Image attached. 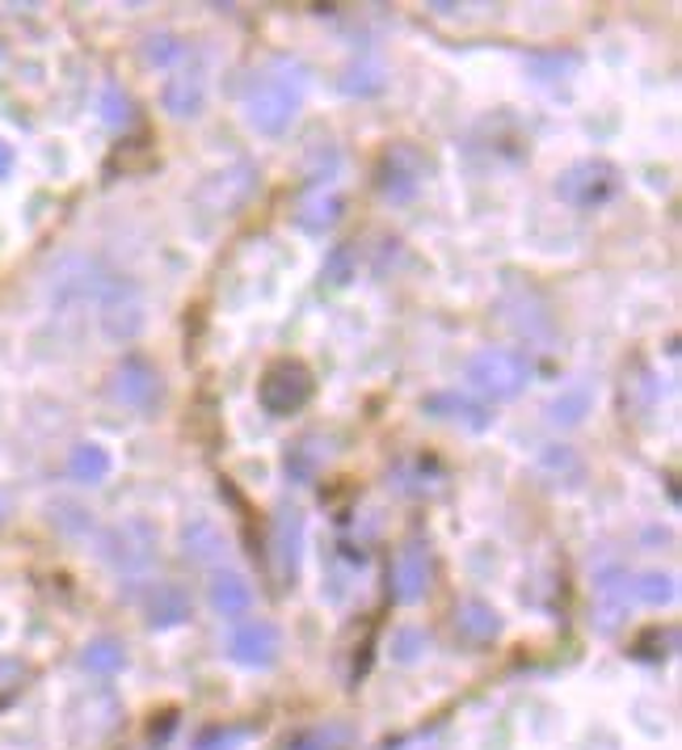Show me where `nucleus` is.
<instances>
[{"label": "nucleus", "mask_w": 682, "mask_h": 750, "mask_svg": "<svg viewBox=\"0 0 682 750\" xmlns=\"http://www.w3.org/2000/svg\"><path fill=\"white\" fill-rule=\"evenodd\" d=\"M304 88H308V72L300 64H274L270 72H262L244 93L249 127L262 135H283L304 106Z\"/></svg>", "instance_id": "nucleus-1"}, {"label": "nucleus", "mask_w": 682, "mask_h": 750, "mask_svg": "<svg viewBox=\"0 0 682 750\" xmlns=\"http://www.w3.org/2000/svg\"><path fill=\"white\" fill-rule=\"evenodd\" d=\"M531 367L527 358L518 351H476L468 358V379H472V388H481L484 397L493 400H514L523 388L531 384Z\"/></svg>", "instance_id": "nucleus-2"}, {"label": "nucleus", "mask_w": 682, "mask_h": 750, "mask_svg": "<svg viewBox=\"0 0 682 750\" xmlns=\"http://www.w3.org/2000/svg\"><path fill=\"white\" fill-rule=\"evenodd\" d=\"M156 549H160V535L148 519H127V523H114L106 535H102V561L114 565L118 574H144L153 565Z\"/></svg>", "instance_id": "nucleus-3"}, {"label": "nucleus", "mask_w": 682, "mask_h": 750, "mask_svg": "<svg viewBox=\"0 0 682 750\" xmlns=\"http://www.w3.org/2000/svg\"><path fill=\"white\" fill-rule=\"evenodd\" d=\"M312 372L304 363H295V358H279V363H270L262 375V384H258V397H262V409L270 418H291V414H300L304 405L312 400Z\"/></svg>", "instance_id": "nucleus-4"}, {"label": "nucleus", "mask_w": 682, "mask_h": 750, "mask_svg": "<svg viewBox=\"0 0 682 750\" xmlns=\"http://www.w3.org/2000/svg\"><path fill=\"white\" fill-rule=\"evenodd\" d=\"M556 195L577 211H595L619 195V169L611 160H577L560 174Z\"/></svg>", "instance_id": "nucleus-5"}, {"label": "nucleus", "mask_w": 682, "mask_h": 750, "mask_svg": "<svg viewBox=\"0 0 682 750\" xmlns=\"http://www.w3.org/2000/svg\"><path fill=\"white\" fill-rule=\"evenodd\" d=\"M421 181H426V156L413 144H392L384 148L379 165H375V186L388 202L418 199Z\"/></svg>", "instance_id": "nucleus-6"}, {"label": "nucleus", "mask_w": 682, "mask_h": 750, "mask_svg": "<svg viewBox=\"0 0 682 750\" xmlns=\"http://www.w3.org/2000/svg\"><path fill=\"white\" fill-rule=\"evenodd\" d=\"M160 375L148 358H139V354H127L111 375V397L114 405H123V409H135V414H153L156 405H160Z\"/></svg>", "instance_id": "nucleus-7"}, {"label": "nucleus", "mask_w": 682, "mask_h": 750, "mask_svg": "<svg viewBox=\"0 0 682 750\" xmlns=\"http://www.w3.org/2000/svg\"><path fill=\"white\" fill-rule=\"evenodd\" d=\"M279 654H283V637L270 619H244L228 637V658L249 670H270L279 663Z\"/></svg>", "instance_id": "nucleus-8"}, {"label": "nucleus", "mask_w": 682, "mask_h": 750, "mask_svg": "<svg viewBox=\"0 0 682 750\" xmlns=\"http://www.w3.org/2000/svg\"><path fill=\"white\" fill-rule=\"evenodd\" d=\"M388 582H392V598H397V603H418V598H426V591H430V549H426V540H409V544L397 552Z\"/></svg>", "instance_id": "nucleus-9"}, {"label": "nucleus", "mask_w": 682, "mask_h": 750, "mask_svg": "<svg viewBox=\"0 0 682 750\" xmlns=\"http://www.w3.org/2000/svg\"><path fill=\"white\" fill-rule=\"evenodd\" d=\"M421 409H426L430 418L447 421V426H463V430H472V435H481V430H489V421H493V414H489V405H481V400H472L468 393H455V388H442V393H430V397L421 400Z\"/></svg>", "instance_id": "nucleus-10"}, {"label": "nucleus", "mask_w": 682, "mask_h": 750, "mask_svg": "<svg viewBox=\"0 0 682 750\" xmlns=\"http://www.w3.org/2000/svg\"><path fill=\"white\" fill-rule=\"evenodd\" d=\"M102 330L114 342H127V337L144 330V300H139V291L132 283H114L111 288L106 304H102Z\"/></svg>", "instance_id": "nucleus-11"}, {"label": "nucleus", "mask_w": 682, "mask_h": 750, "mask_svg": "<svg viewBox=\"0 0 682 750\" xmlns=\"http://www.w3.org/2000/svg\"><path fill=\"white\" fill-rule=\"evenodd\" d=\"M270 549H274V561H279V574H283L286 582H295L300 556H304V514H300V510H283V514L274 519Z\"/></svg>", "instance_id": "nucleus-12"}, {"label": "nucleus", "mask_w": 682, "mask_h": 750, "mask_svg": "<svg viewBox=\"0 0 682 750\" xmlns=\"http://www.w3.org/2000/svg\"><path fill=\"white\" fill-rule=\"evenodd\" d=\"M342 216V195L333 190V181H312L308 190L300 195V207H295V220L304 232H325L333 228Z\"/></svg>", "instance_id": "nucleus-13"}, {"label": "nucleus", "mask_w": 682, "mask_h": 750, "mask_svg": "<svg viewBox=\"0 0 682 750\" xmlns=\"http://www.w3.org/2000/svg\"><path fill=\"white\" fill-rule=\"evenodd\" d=\"M195 612V603H190V591L186 586H177V582H160L148 591L144 598V616L153 628H177V624H186Z\"/></svg>", "instance_id": "nucleus-14"}, {"label": "nucleus", "mask_w": 682, "mask_h": 750, "mask_svg": "<svg viewBox=\"0 0 682 750\" xmlns=\"http://www.w3.org/2000/svg\"><path fill=\"white\" fill-rule=\"evenodd\" d=\"M181 552H186V561H195V565H220L223 552H228V540H223V531L216 528V519H190V523L181 528Z\"/></svg>", "instance_id": "nucleus-15"}, {"label": "nucleus", "mask_w": 682, "mask_h": 750, "mask_svg": "<svg viewBox=\"0 0 682 750\" xmlns=\"http://www.w3.org/2000/svg\"><path fill=\"white\" fill-rule=\"evenodd\" d=\"M211 607L220 612L223 619H237L253 607V586L241 570H216L211 574Z\"/></svg>", "instance_id": "nucleus-16"}, {"label": "nucleus", "mask_w": 682, "mask_h": 750, "mask_svg": "<svg viewBox=\"0 0 682 750\" xmlns=\"http://www.w3.org/2000/svg\"><path fill=\"white\" fill-rule=\"evenodd\" d=\"M455 637L468 640V645H489V640L502 637V616L481 598H468L455 607Z\"/></svg>", "instance_id": "nucleus-17"}, {"label": "nucleus", "mask_w": 682, "mask_h": 750, "mask_svg": "<svg viewBox=\"0 0 682 750\" xmlns=\"http://www.w3.org/2000/svg\"><path fill=\"white\" fill-rule=\"evenodd\" d=\"M160 102H165V111L174 114V118H199L202 106H207V85H202L199 72H181V76H174L165 85Z\"/></svg>", "instance_id": "nucleus-18"}, {"label": "nucleus", "mask_w": 682, "mask_h": 750, "mask_svg": "<svg viewBox=\"0 0 682 750\" xmlns=\"http://www.w3.org/2000/svg\"><path fill=\"white\" fill-rule=\"evenodd\" d=\"M325 460H329V447L316 439V435L300 439L291 451H286V460H283L286 481H291V486H312V481H316V472L325 468Z\"/></svg>", "instance_id": "nucleus-19"}, {"label": "nucleus", "mask_w": 682, "mask_h": 750, "mask_svg": "<svg viewBox=\"0 0 682 750\" xmlns=\"http://www.w3.org/2000/svg\"><path fill=\"white\" fill-rule=\"evenodd\" d=\"M67 477H72L76 486H102V481L111 477V451L97 447V442L72 447V456H67Z\"/></svg>", "instance_id": "nucleus-20"}, {"label": "nucleus", "mask_w": 682, "mask_h": 750, "mask_svg": "<svg viewBox=\"0 0 682 750\" xmlns=\"http://www.w3.org/2000/svg\"><path fill=\"white\" fill-rule=\"evenodd\" d=\"M590 409H595V388L590 384H569V388H560L548 405V418L556 426H577L581 418H590Z\"/></svg>", "instance_id": "nucleus-21"}, {"label": "nucleus", "mask_w": 682, "mask_h": 750, "mask_svg": "<svg viewBox=\"0 0 682 750\" xmlns=\"http://www.w3.org/2000/svg\"><path fill=\"white\" fill-rule=\"evenodd\" d=\"M81 666H85L88 675H118V670L127 666V649H123V640L97 637V640H88L85 645Z\"/></svg>", "instance_id": "nucleus-22"}, {"label": "nucleus", "mask_w": 682, "mask_h": 750, "mask_svg": "<svg viewBox=\"0 0 682 750\" xmlns=\"http://www.w3.org/2000/svg\"><path fill=\"white\" fill-rule=\"evenodd\" d=\"M674 577L670 574H658V570H649V574H637L628 577V598H640V603H653V607H661V603H674Z\"/></svg>", "instance_id": "nucleus-23"}, {"label": "nucleus", "mask_w": 682, "mask_h": 750, "mask_svg": "<svg viewBox=\"0 0 682 750\" xmlns=\"http://www.w3.org/2000/svg\"><path fill=\"white\" fill-rule=\"evenodd\" d=\"M354 270H358V253H354V244H337L329 253V262L321 270V279L329 283V288H346L354 279Z\"/></svg>", "instance_id": "nucleus-24"}, {"label": "nucleus", "mask_w": 682, "mask_h": 750, "mask_svg": "<svg viewBox=\"0 0 682 750\" xmlns=\"http://www.w3.org/2000/svg\"><path fill=\"white\" fill-rule=\"evenodd\" d=\"M350 742V733L342 726H321V729H308V733H300L295 742L286 750H342Z\"/></svg>", "instance_id": "nucleus-25"}, {"label": "nucleus", "mask_w": 682, "mask_h": 750, "mask_svg": "<svg viewBox=\"0 0 682 750\" xmlns=\"http://www.w3.org/2000/svg\"><path fill=\"white\" fill-rule=\"evenodd\" d=\"M132 114H135V106L123 88L118 85L102 88V118H106V127H127V123H132Z\"/></svg>", "instance_id": "nucleus-26"}, {"label": "nucleus", "mask_w": 682, "mask_h": 750, "mask_svg": "<svg viewBox=\"0 0 682 750\" xmlns=\"http://www.w3.org/2000/svg\"><path fill=\"white\" fill-rule=\"evenodd\" d=\"M186 55V43L177 39V34H153L148 43H144V60L153 67H169L174 60Z\"/></svg>", "instance_id": "nucleus-27"}, {"label": "nucleus", "mask_w": 682, "mask_h": 750, "mask_svg": "<svg viewBox=\"0 0 682 750\" xmlns=\"http://www.w3.org/2000/svg\"><path fill=\"white\" fill-rule=\"evenodd\" d=\"M392 654H397V663H418L426 654V633L421 628H400L392 637Z\"/></svg>", "instance_id": "nucleus-28"}, {"label": "nucleus", "mask_w": 682, "mask_h": 750, "mask_svg": "<svg viewBox=\"0 0 682 750\" xmlns=\"http://www.w3.org/2000/svg\"><path fill=\"white\" fill-rule=\"evenodd\" d=\"M342 88H346V93H363V97H367V93H379V88H384V67H363V72L350 67Z\"/></svg>", "instance_id": "nucleus-29"}, {"label": "nucleus", "mask_w": 682, "mask_h": 750, "mask_svg": "<svg viewBox=\"0 0 682 750\" xmlns=\"http://www.w3.org/2000/svg\"><path fill=\"white\" fill-rule=\"evenodd\" d=\"M25 679V663L22 658H0V700H9Z\"/></svg>", "instance_id": "nucleus-30"}, {"label": "nucleus", "mask_w": 682, "mask_h": 750, "mask_svg": "<svg viewBox=\"0 0 682 750\" xmlns=\"http://www.w3.org/2000/svg\"><path fill=\"white\" fill-rule=\"evenodd\" d=\"M244 738H249V729H241V726L237 729H211V733L199 742V750H237Z\"/></svg>", "instance_id": "nucleus-31"}, {"label": "nucleus", "mask_w": 682, "mask_h": 750, "mask_svg": "<svg viewBox=\"0 0 682 750\" xmlns=\"http://www.w3.org/2000/svg\"><path fill=\"white\" fill-rule=\"evenodd\" d=\"M9 174H13V148L0 139V181H4Z\"/></svg>", "instance_id": "nucleus-32"}, {"label": "nucleus", "mask_w": 682, "mask_h": 750, "mask_svg": "<svg viewBox=\"0 0 682 750\" xmlns=\"http://www.w3.org/2000/svg\"><path fill=\"white\" fill-rule=\"evenodd\" d=\"M4 510H9V502H4V493H0V519H4Z\"/></svg>", "instance_id": "nucleus-33"}]
</instances>
